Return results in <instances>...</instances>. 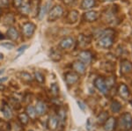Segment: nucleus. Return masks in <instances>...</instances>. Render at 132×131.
Segmentation results:
<instances>
[{
	"mask_svg": "<svg viewBox=\"0 0 132 131\" xmlns=\"http://www.w3.org/2000/svg\"><path fill=\"white\" fill-rule=\"evenodd\" d=\"M114 30L112 29H107L103 32L100 36L99 41L97 42L98 47L101 48H109L113 46L114 43V39H113V35H114Z\"/></svg>",
	"mask_w": 132,
	"mask_h": 131,
	"instance_id": "f257e3e1",
	"label": "nucleus"
},
{
	"mask_svg": "<svg viewBox=\"0 0 132 131\" xmlns=\"http://www.w3.org/2000/svg\"><path fill=\"white\" fill-rule=\"evenodd\" d=\"M118 127L122 131H130L132 129V115L129 113H124L118 120Z\"/></svg>",
	"mask_w": 132,
	"mask_h": 131,
	"instance_id": "f03ea898",
	"label": "nucleus"
},
{
	"mask_svg": "<svg viewBox=\"0 0 132 131\" xmlns=\"http://www.w3.org/2000/svg\"><path fill=\"white\" fill-rule=\"evenodd\" d=\"M63 14V9L60 5H55L52 9H50L48 16V22H54L60 19Z\"/></svg>",
	"mask_w": 132,
	"mask_h": 131,
	"instance_id": "7ed1b4c3",
	"label": "nucleus"
},
{
	"mask_svg": "<svg viewBox=\"0 0 132 131\" xmlns=\"http://www.w3.org/2000/svg\"><path fill=\"white\" fill-rule=\"evenodd\" d=\"M76 42L74 38H72L71 36H67L64 37L62 41L59 42L58 47L61 48V49H71V48H74Z\"/></svg>",
	"mask_w": 132,
	"mask_h": 131,
	"instance_id": "20e7f679",
	"label": "nucleus"
},
{
	"mask_svg": "<svg viewBox=\"0 0 132 131\" xmlns=\"http://www.w3.org/2000/svg\"><path fill=\"white\" fill-rule=\"evenodd\" d=\"M36 29V26L32 22H27L22 27V33L25 37L29 38L33 36Z\"/></svg>",
	"mask_w": 132,
	"mask_h": 131,
	"instance_id": "39448f33",
	"label": "nucleus"
},
{
	"mask_svg": "<svg viewBox=\"0 0 132 131\" xmlns=\"http://www.w3.org/2000/svg\"><path fill=\"white\" fill-rule=\"evenodd\" d=\"M94 86L102 94L106 95L108 92V88L107 84H106L105 79H104L103 77H97V78L94 80Z\"/></svg>",
	"mask_w": 132,
	"mask_h": 131,
	"instance_id": "423d86ee",
	"label": "nucleus"
},
{
	"mask_svg": "<svg viewBox=\"0 0 132 131\" xmlns=\"http://www.w3.org/2000/svg\"><path fill=\"white\" fill-rule=\"evenodd\" d=\"M78 61L84 63L85 65L89 64L92 62L93 59V55L89 50H82L81 52L78 54Z\"/></svg>",
	"mask_w": 132,
	"mask_h": 131,
	"instance_id": "0eeeda50",
	"label": "nucleus"
},
{
	"mask_svg": "<svg viewBox=\"0 0 132 131\" xmlns=\"http://www.w3.org/2000/svg\"><path fill=\"white\" fill-rule=\"evenodd\" d=\"M78 79H79V75L74 71H69L64 76V80L68 85H73L78 81Z\"/></svg>",
	"mask_w": 132,
	"mask_h": 131,
	"instance_id": "6e6552de",
	"label": "nucleus"
},
{
	"mask_svg": "<svg viewBox=\"0 0 132 131\" xmlns=\"http://www.w3.org/2000/svg\"><path fill=\"white\" fill-rule=\"evenodd\" d=\"M99 19V12L97 11H88L83 14V20L86 22H94Z\"/></svg>",
	"mask_w": 132,
	"mask_h": 131,
	"instance_id": "1a4fd4ad",
	"label": "nucleus"
},
{
	"mask_svg": "<svg viewBox=\"0 0 132 131\" xmlns=\"http://www.w3.org/2000/svg\"><path fill=\"white\" fill-rule=\"evenodd\" d=\"M117 92H118V95L122 98L123 100H128L129 97V90L128 88V86L125 84H120L117 87Z\"/></svg>",
	"mask_w": 132,
	"mask_h": 131,
	"instance_id": "9d476101",
	"label": "nucleus"
},
{
	"mask_svg": "<svg viewBox=\"0 0 132 131\" xmlns=\"http://www.w3.org/2000/svg\"><path fill=\"white\" fill-rule=\"evenodd\" d=\"M72 69L74 71V72H76L78 75H84L86 73V65L80 61H76L72 63L71 65Z\"/></svg>",
	"mask_w": 132,
	"mask_h": 131,
	"instance_id": "9b49d317",
	"label": "nucleus"
},
{
	"mask_svg": "<svg viewBox=\"0 0 132 131\" xmlns=\"http://www.w3.org/2000/svg\"><path fill=\"white\" fill-rule=\"evenodd\" d=\"M132 71V63L129 60H122L121 62V74L122 75H127Z\"/></svg>",
	"mask_w": 132,
	"mask_h": 131,
	"instance_id": "f8f14e48",
	"label": "nucleus"
},
{
	"mask_svg": "<svg viewBox=\"0 0 132 131\" xmlns=\"http://www.w3.org/2000/svg\"><path fill=\"white\" fill-rule=\"evenodd\" d=\"M59 122H58V119H57V116L55 115H51L48 117V121H47V127L50 131H54L56 130L57 128H58Z\"/></svg>",
	"mask_w": 132,
	"mask_h": 131,
	"instance_id": "ddd939ff",
	"label": "nucleus"
},
{
	"mask_svg": "<svg viewBox=\"0 0 132 131\" xmlns=\"http://www.w3.org/2000/svg\"><path fill=\"white\" fill-rule=\"evenodd\" d=\"M116 126V120L114 117H108L107 121L104 122L103 128L105 131H114Z\"/></svg>",
	"mask_w": 132,
	"mask_h": 131,
	"instance_id": "4468645a",
	"label": "nucleus"
},
{
	"mask_svg": "<svg viewBox=\"0 0 132 131\" xmlns=\"http://www.w3.org/2000/svg\"><path fill=\"white\" fill-rule=\"evenodd\" d=\"M35 112H36V115H39V116H42L43 115H45L46 112H47V106L43 101L42 100H39L36 102V105H35Z\"/></svg>",
	"mask_w": 132,
	"mask_h": 131,
	"instance_id": "2eb2a0df",
	"label": "nucleus"
},
{
	"mask_svg": "<svg viewBox=\"0 0 132 131\" xmlns=\"http://www.w3.org/2000/svg\"><path fill=\"white\" fill-rule=\"evenodd\" d=\"M78 20V12L76 10H72L68 13L67 17H66V21L69 24H74Z\"/></svg>",
	"mask_w": 132,
	"mask_h": 131,
	"instance_id": "dca6fc26",
	"label": "nucleus"
},
{
	"mask_svg": "<svg viewBox=\"0 0 132 131\" xmlns=\"http://www.w3.org/2000/svg\"><path fill=\"white\" fill-rule=\"evenodd\" d=\"M6 35H7V37L9 38L10 40H12V41H17V40L19 39V37H20L19 32L17 31V29L13 27H10L9 28H8L7 32H6Z\"/></svg>",
	"mask_w": 132,
	"mask_h": 131,
	"instance_id": "f3484780",
	"label": "nucleus"
},
{
	"mask_svg": "<svg viewBox=\"0 0 132 131\" xmlns=\"http://www.w3.org/2000/svg\"><path fill=\"white\" fill-rule=\"evenodd\" d=\"M2 113H3L4 116L6 118V119H12V111L11 109L10 106L7 104V103L4 102L3 107H2Z\"/></svg>",
	"mask_w": 132,
	"mask_h": 131,
	"instance_id": "a211bd4d",
	"label": "nucleus"
},
{
	"mask_svg": "<svg viewBox=\"0 0 132 131\" xmlns=\"http://www.w3.org/2000/svg\"><path fill=\"white\" fill-rule=\"evenodd\" d=\"M57 119H58V122L61 125H64L66 121V111L64 108L61 107L57 112Z\"/></svg>",
	"mask_w": 132,
	"mask_h": 131,
	"instance_id": "6ab92c4d",
	"label": "nucleus"
},
{
	"mask_svg": "<svg viewBox=\"0 0 132 131\" xmlns=\"http://www.w3.org/2000/svg\"><path fill=\"white\" fill-rule=\"evenodd\" d=\"M95 5V0H83L80 8L83 10H89Z\"/></svg>",
	"mask_w": 132,
	"mask_h": 131,
	"instance_id": "aec40b11",
	"label": "nucleus"
},
{
	"mask_svg": "<svg viewBox=\"0 0 132 131\" xmlns=\"http://www.w3.org/2000/svg\"><path fill=\"white\" fill-rule=\"evenodd\" d=\"M26 113H27V115H28V117L32 120H35L36 118V116H37L35 107L32 105H28L26 107Z\"/></svg>",
	"mask_w": 132,
	"mask_h": 131,
	"instance_id": "412c9836",
	"label": "nucleus"
},
{
	"mask_svg": "<svg viewBox=\"0 0 132 131\" xmlns=\"http://www.w3.org/2000/svg\"><path fill=\"white\" fill-rule=\"evenodd\" d=\"M19 77L25 83H30V82L33 81V77L29 73L26 72V71H22V72L19 73Z\"/></svg>",
	"mask_w": 132,
	"mask_h": 131,
	"instance_id": "4be33fe9",
	"label": "nucleus"
},
{
	"mask_svg": "<svg viewBox=\"0 0 132 131\" xmlns=\"http://www.w3.org/2000/svg\"><path fill=\"white\" fill-rule=\"evenodd\" d=\"M50 57L51 60H53L54 62H58V61H60L62 59V55L58 50L53 49V50H51V52H50Z\"/></svg>",
	"mask_w": 132,
	"mask_h": 131,
	"instance_id": "5701e85b",
	"label": "nucleus"
},
{
	"mask_svg": "<svg viewBox=\"0 0 132 131\" xmlns=\"http://www.w3.org/2000/svg\"><path fill=\"white\" fill-rule=\"evenodd\" d=\"M110 108L113 113H119L122 109V105L119 101L117 100H113L110 104Z\"/></svg>",
	"mask_w": 132,
	"mask_h": 131,
	"instance_id": "b1692460",
	"label": "nucleus"
},
{
	"mask_svg": "<svg viewBox=\"0 0 132 131\" xmlns=\"http://www.w3.org/2000/svg\"><path fill=\"white\" fill-rule=\"evenodd\" d=\"M19 9H20L21 14H23V15H28L30 13V5H29V2L28 3L22 4Z\"/></svg>",
	"mask_w": 132,
	"mask_h": 131,
	"instance_id": "393cba45",
	"label": "nucleus"
},
{
	"mask_svg": "<svg viewBox=\"0 0 132 131\" xmlns=\"http://www.w3.org/2000/svg\"><path fill=\"white\" fill-rule=\"evenodd\" d=\"M18 119H19V121H20L22 125H27L29 122V117L26 113H20V115H18Z\"/></svg>",
	"mask_w": 132,
	"mask_h": 131,
	"instance_id": "a878e982",
	"label": "nucleus"
},
{
	"mask_svg": "<svg viewBox=\"0 0 132 131\" xmlns=\"http://www.w3.org/2000/svg\"><path fill=\"white\" fill-rule=\"evenodd\" d=\"M108 118V115L107 112H102L100 113L97 117V121L99 124H104V122L107 121V119Z\"/></svg>",
	"mask_w": 132,
	"mask_h": 131,
	"instance_id": "bb28decb",
	"label": "nucleus"
},
{
	"mask_svg": "<svg viewBox=\"0 0 132 131\" xmlns=\"http://www.w3.org/2000/svg\"><path fill=\"white\" fill-rule=\"evenodd\" d=\"M50 92H51V94H52L54 97H56L57 95L59 94V86L57 85V84L54 83V84H51V86H50Z\"/></svg>",
	"mask_w": 132,
	"mask_h": 131,
	"instance_id": "cd10ccee",
	"label": "nucleus"
},
{
	"mask_svg": "<svg viewBox=\"0 0 132 131\" xmlns=\"http://www.w3.org/2000/svg\"><path fill=\"white\" fill-rule=\"evenodd\" d=\"M48 5H50V2H48L47 5H45L44 6H42L41 10H40L39 12V15H38V18H39V20H42V18L44 17L45 15V13L47 12V11L48 9Z\"/></svg>",
	"mask_w": 132,
	"mask_h": 131,
	"instance_id": "c85d7f7f",
	"label": "nucleus"
},
{
	"mask_svg": "<svg viewBox=\"0 0 132 131\" xmlns=\"http://www.w3.org/2000/svg\"><path fill=\"white\" fill-rule=\"evenodd\" d=\"M35 77L36 79V81L40 84H43L44 81H45V78H44L43 74L41 73L40 71H35Z\"/></svg>",
	"mask_w": 132,
	"mask_h": 131,
	"instance_id": "c756f323",
	"label": "nucleus"
},
{
	"mask_svg": "<svg viewBox=\"0 0 132 131\" xmlns=\"http://www.w3.org/2000/svg\"><path fill=\"white\" fill-rule=\"evenodd\" d=\"M106 82V84H107L108 88L109 89V88H111L113 85H114V82H116V78H114V77H108L107 80H105Z\"/></svg>",
	"mask_w": 132,
	"mask_h": 131,
	"instance_id": "7c9ffc66",
	"label": "nucleus"
},
{
	"mask_svg": "<svg viewBox=\"0 0 132 131\" xmlns=\"http://www.w3.org/2000/svg\"><path fill=\"white\" fill-rule=\"evenodd\" d=\"M0 45L2 47H5L6 49H12L14 48V45L12 43H10V42H4V43H1Z\"/></svg>",
	"mask_w": 132,
	"mask_h": 131,
	"instance_id": "2f4dec72",
	"label": "nucleus"
},
{
	"mask_svg": "<svg viewBox=\"0 0 132 131\" xmlns=\"http://www.w3.org/2000/svg\"><path fill=\"white\" fill-rule=\"evenodd\" d=\"M9 5V0H0V8H8Z\"/></svg>",
	"mask_w": 132,
	"mask_h": 131,
	"instance_id": "473e14b6",
	"label": "nucleus"
},
{
	"mask_svg": "<svg viewBox=\"0 0 132 131\" xmlns=\"http://www.w3.org/2000/svg\"><path fill=\"white\" fill-rule=\"evenodd\" d=\"M79 41H82L81 43H84V45H86V44H88L89 42H90V40H89L88 37H86V36H84V35H81L79 38Z\"/></svg>",
	"mask_w": 132,
	"mask_h": 131,
	"instance_id": "72a5a7b5",
	"label": "nucleus"
},
{
	"mask_svg": "<svg viewBox=\"0 0 132 131\" xmlns=\"http://www.w3.org/2000/svg\"><path fill=\"white\" fill-rule=\"evenodd\" d=\"M23 4V0H13V5L15 8H20Z\"/></svg>",
	"mask_w": 132,
	"mask_h": 131,
	"instance_id": "f704fd0d",
	"label": "nucleus"
},
{
	"mask_svg": "<svg viewBox=\"0 0 132 131\" xmlns=\"http://www.w3.org/2000/svg\"><path fill=\"white\" fill-rule=\"evenodd\" d=\"M28 48V46L27 45H23V46H21V47H20L17 49V51L18 52H22V51H24L25 49H27V48Z\"/></svg>",
	"mask_w": 132,
	"mask_h": 131,
	"instance_id": "c9c22d12",
	"label": "nucleus"
},
{
	"mask_svg": "<svg viewBox=\"0 0 132 131\" xmlns=\"http://www.w3.org/2000/svg\"><path fill=\"white\" fill-rule=\"evenodd\" d=\"M78 107L81 108V110L84 111L85 109H86V106H85L84 103H82L81 101H78Z\"/></svg>",
	"mask_w": 132,
	"mask_h": 131,
	"instance_id": "e433bc0d",
	"label": "nucleus"
},
{
	"mask_svg": "<svg viewBox=\"0 0 132 131\" xmlns=\"http://www.w3.org/2000/svg\"><path fill=\"white\" fill-rule=\"evenodd\" d=\"M73 1L74 0H63V3L66 4V5H71Z\"/></svg>",
	"mask_w": 132,
	"mask_h": 131,
	"instance_id": "4c0bfd02",
	"label": "nucleus"
},
{
	"mask_svg": "<svg viewBox=\"0 0 132 131\" xmlns=\"http://www.w3.org/2000/svg\"><path fill=\"white\" fill-rule=\"evenodd\" d=\"M5 80H7V77H4V78H0V82H4V81H5Z\"/></svg>",
	"mask_w": 132,
	"mask_h": 131,
	"instance_id": "58836bf2",
	"label": "nucleus"
},
{
	"mask_svg": "<svg viewBox=\"0 0 132 131\" xmlns=\"http://www.w3.org/2000/svg\"><path fill=\"white\" fill-rule=\"evenodd\" d=\"M4 58V55L3 54H0V60H1V59H3Z\"/></svg>",
	"mask_w": 132,
	"mask_h": 131,
	"instance_id": "ea45409f",
	"label": "nucleus"
},
{
	"mask_svg": "<svg viewBox=\"0 0 132 131\" xmlns=\"http://www.w3.org/2000/svg\"><path fill=\"white\" fill-rule=\"evenodd\" d=\"M103 1H108V2H111V1H114V0H103Z\"/></svg>",
	"mask_w": 132,
	"mask_h": 131,
	"instance_id": "a19ab883",
	"label": "nucleus"
},
{
	"mask_svg": "<svg viewBox=\"0 0 132 131\" xmlns=\"http://www.w3.org/2000/svg\"><path fill=\"white\" fill-rule=\"evenodd\" d=\"M3 72H4V71H3V69H1V71H0V74L3 73Z\"/></svg>",
	"mask_w": 132,
	"mask_h": 131,
	"instance_id": "79ce46f5",
	"label": "nucleus"
},
{
	"mask_svg": "<svg viewBox=\"0 0 132 131\" xmlns=\"http://www.w3.org/2000/svg\"><path fill=\"white\" fill-rule=\"evenodd\" d=\"M130 103H131V105H132V100H131V101H130Z\"/></svg>",
	"mask_w": 132,
	"mask_h": 131,
	"instance_id": "37998d69",
	"label": "nucleus"
},
{
	"mask_svg": "<svg viewBox=\"0 0 132 131\" xmlns=\"http://www.w3.org/2000/svg\"><path fill=\"white\" fill-rule=\"evenodd\" d=\"M29 131H33V130H29Z\"/></svg>",
	"mask_w": 132,
	"mask_h": 131,
	"instance_id": "c03bdc74",
	"label": "nucleus"
}]
</instances>
